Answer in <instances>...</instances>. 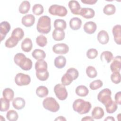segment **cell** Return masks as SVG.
I'll list each match as a JSON object with an SVG mask.
<instances>
[{
    "label": "cell",
    "mask_w": 121,
    "mask_h": 121,
    "mask_svg": "<svg viewBox=\"0 0 121 121\" xmlns=\"http://www.w3.org/2000/svg\"><path fill=\"white\" fill-rule=\"evenodd\" d=\"M48 11L52 15L59 17H65L68 13L67 9L65 7L57 4L51 5L49 8Z\"/></svg>",
    "instance_id": "5b68a950"
},
{
    "label": "cell",
    "mask_w": 121,
    "mask_h": 121,
    "mask_svg": "<svg viewBox=\"0 0 121 121\" xmlns=\"http://www.w3.org/2000/svg\"><path fill=\"white\" fill-rule=\"evenodd\" d=\"M111 79L115 84H118L121 82V74L120 72L112 73L111 75Z\"/></svg>",
    "instance_id": "f6af8a7d"
},
{
    "label": "cell",
    "mask_w": 121,
    "mask_h": 121,
    "mask_svg": "<svg viewBox=\"0 0 121 121\" xmlns=\"http://www.w3.org/2000/svg\"><path fill=\"white\" fill-rule=\"evenodd\" d=\"M17 112L13 110L9 111L6 114V118L9 121H16L18 119Z\"/></svg>",
    "instance_id": "8d00e7d4"
},
{
    "label": "cell",
    "mask_w": 121,
    "mask_h": 121,
    "mask_svg": "<svg viewBox=\"0 0 121 121\" xmlns=\"http://www.w3.org/2000/svg\"><path fill=\"white\" fill-rule=\"evenodd\" d=\"M36 71H43L47 70V63L43 60H37L35 66Z\"/></svg>",
    "instance_id": "cb8c5ba5"
},
{
    "label": "cell",
    "mask_w": 121,
    "mask_h": 121,
    "mask_svg": "<svg viewBox=\"0 0 121 121\" xmlns=\"http://www.w3.org/2000/svg\"><path fill=\"white\" fill-rule=\"evenodd\" d=\"M97 0H81V2L86 4L93 5L96 3Z\"/></svg>",
    "instance_id": "c3c4849f"
},
{
    "label": "cell",
    "mask_w": 121,
    "mask_h": 121,
    "mask_svg": "<svg viewBox=\"0 0 121 121\" xmlns=\"http://www.w3.org/2000/svg\"><path fill=\"white\" fill-rule=\"evenodd\" d=\"M22 50L25 52H29L32 49L33 43L31 39L26 38L22 41L21 45Z\"/></svg>",
    "instance_id": "d6986e66"
},
{
    "label": "cell",
    "mask_w": 121,
    "mask_h": 121,
    "mask_svg": "<svg viewBox=\"0 0 121 121\" xmlns=\"http://www.w3.org/2000/svg\"><path fill=\"white\" fill-rule=\"evenodd\" d=\"M0 121H5V119L4 118H3V117L1 116V115H0Z\"/></svg>",
    "instance_id": "f5cc1de1"
},
{
    "label": "cell",
    "mask_w": 121,
    "mask_h": 121,
    "mask_svg": "<svg viewBox=\"0 0 121 121\" xmlns=\"http://www.w3.org/2000/svg\"><path fill=\"white\" fill-rule=\"evenodd\" d=\"M15 82L18 86H26L30 83L31 78L28 75L19 73L15 77Z\"/></svg>",
    "instance_id": "ba28073f"
},
{
    "label": "cell",
    "mask_w": 121,
    "mask_h": 121,
    "mask_svg": "<svg viewBox=\"0 0 121 121\" xmlns=\"http://www.w3.org/2000/svg\"><path fill=\"white\" fill-rule=\"evenodd\" d=\"M66 73L70 75L73 78L74 80H76L78 78V75H79L78 70L74 68H71L67 70Z\"/></svg>",
    "instance_id": "bcb514c9"
},
{
    "label": "cell",
    "mask_w": 121,
    "mask_h": 121,
    "mask_svg": "<svg viewBox=\"0 0 121 121\" xmlns=\"http://www.w3.org/2000/svg\"><path fill=\"white\" fill-rule=\"evenodd\" d=\"M121 68V59L120 56H117L113 59L110 65V69L112 73L120 72Z\"/></svg>",
    "instance_id": "8fae6325"
},
{
    "label": "cell",
    "mask_w": 121,
    "mask_h": 121,
    "mask_svg": "<svg viewBox=\"0 0 121 121\" xmlns=\"http://www.w3.org/2000/svg\"><path fill=\"white\" fill-rule=\"evenodd\" d=\"M79 15L85 18L89 19L94 17L95 15V12L91 8H83L81 9Z\"/></svg>",
    "instance_id": "9a60e30c"
},
{
    "label": "cell",
    "mask_w": 121,
    "mask_h": 121,
    "mask_svg": "<svg viewBox=\"0 0 121 121\" xmlns=\"http://www.w3.org/2000/svg\"><path fill=\"white\" fill-rule=\"evenodd\" d=\"M104 121H115L114 118L112 116H108L106 118L104 119Z\"/></svg>",
    "instance_id": "816d5d0a"
},
{
    "label": "cell",
    "mask_w": 121,
    "mask_h": 121,
    "mask_svg": "<svg viewBox=\"0 0 121 121\" xmlns=\"http://www.w3.org/2000/svg\"><path fill=\"white\" fill-rule=\"evenodd\" d=\"M92 116L95 119H100L104 116V110L100 107H95L92 111Z\"/></svg>",
    "instance_id": "603a6c76"
},
{
    "label": "cell",
    "mask_w": 121,
    "mask_h": 121,
    "mask_svg": "<svg viewBox=\"0 0 121 121\" xmlns=\"http://www.w3.org/2000/svg\"><path fill=\"white\" fill-rule=\"evenodd\" d=\"M43 6L40 4H35L32 8L33 13L37 16L40 15L42 14L43 12Z\"/></svg>",
    "instance_id": "60d3db41"
},
{
    "label": "cell",
    "mask_w": 121,
    "mask_h": 121,
    "mask_svg": "<svg viewBox=\"0 0 121 121\" xmlns=\"http://www.w3.org/2000/svg\"><path fill=\"white\" fill-rule=\"evenodd\" d=\"M2 95L3 97L5 98L9 101H11L14 98V91L10 88H6L3 90L2 92Z\"/></svg>",
    "instance_id": "1f68e13d"
},
{
    "label": "cell",
    "mask_w": 121,
    "mask_h": 121,
    "mask_svg": "<svg viewBox=\"0 0 121 121\" xmlns=\"http://www.w3.org/2000/svg\"><path fill=\"white\" fill-rule=\"evenodd\" d=\"M36 43L40 47H44L47 43V38L43 35H40L36 37Z\"/></svg>",
    "instance_id": "ab89813d"
},
{
    "label": "cell",
    "mask_w": 121,
    "mask_h": 121,
    "mask_svg": "<svg viewBox=\"0 0 121 121\" xmlns=\"http://www.w3.org/2000/svg\"><path fill=\"white\" fill-rule=\"evenodd\" d=\"M112 92L110 89L104 88L97 95V99L104 105L112 101Z\"/></svg>",
    "instance_id": "8992f818"
},
{
    "label": "cell",
    "mask_w": 121,
    "mask_h": 121,
    "mask_svg": "<svg viewBox=\"0 0 121 121\" xmlns=\"http://www.w3.org/2000/svg\"><path fill=\"white\" fill-rule=\"evenodd\" d=\"M26 104L25 100L21 97H16L12 102V105L14 108L17 110H21L24 108Z\"/></svg>",
    "instance_id": "7402d4cb"
},
{
    "label": "cell",
    "mask_w": 121,
    "mask_h": 121,
    "mask_svg": "<svg viewBox=\"0 0 121 121\" xmlns=\"http://www.w3.org/2000/svg\"><path fill=\"white\" fill-rule=\"evenodd\" d=\"M112 34L114 36L115 42L120 45L121 44V26L120 25H116L112 28Z\"/></svg>",
    "instance_id": "7c38bea8"
},
{
    "label": "cell",
    "mask_w": 121,
    "mask_h": 121,
    "mask_svg": "<svg viewBox=\"0 0 121 121\" xmlns=\"http://www.w3.org/2000/svg\"><path fill=\"white\" fill-rule=\"evenodd\" d=\"M54 92L56 96L60 100L66 99L68 96V92L65 86L58 84L54 87Z\"/></svg>",
    "instance_id": "52a82bcc"
},
{
    "label": "cell",
    "mask_w": 121,
    "mask_h": 121,
    "mask_svg": "<svg viewBox=\"0 0 121 121\" xmlns=\"http://www.w3.org/2000/svg\"><path fill=\"white\" fill-rule=\"evenodd\" d=\"M55 121H66V119L62 116H60L55 119Z\"/></svg>",
    "instance_id": "f907efd6"
},
{
    "label": "cell",
    "mask_w": 121,
    "mask_h": 121,
    "mask_svg": "<svg viewBox=\"0 0 121 121\" xmlns=\"http://www.w3.org/2000/svg\"><path fill=\"white\" fill-rule=\"evenodd\" d=\"M82 21L77 17H74L70 19L69 21V26L73 30H78L81 26Z\"/></svg>",
    "instance_id": "ac0fdd59"
},
{
    "label": "cell",
    "mask_w": 121,
    "mask_h": 121,
    "mask_svg": "<svg viewBox=\"0 0 121 121\" xmlns=\"http://www.w3.org/2000/svg\"><path fill=\"white\" fill-rule=\"evenodd\" d=\"M22 24L26 27L32 26L35 23V17L32 14H27L22 18Z\"/></svg>",
    "instance_id": "5bb4252c"
},
{
    "label": "cell",
    "mask_w": 121,
    "mask_h": 121,
    "mask_svg": "<svg viewBox=\"0 0 121 121\" xmlns=\"http://www.w3.org/2000/svg\"><path fill=\"white\" fill-rule=\"evenodd\" d=\"M91 104L89 102L85 101L81 99L75 100L72 104L74 111L80 114L88 113L91 109Z\"/></svg>",
    "instance_id": "7a4b0ae2"
},
{
    "label": "cell",
    "mask_w": 121,
    "mask_h": 121,
    "mask_svg": "<svg viewBox=\"0 0 121 121\" xmlns=\"http://www.w3.org/2000/svg\"><path fill=\"white\" fill-rule=\"evenodd\" d=\"M18 40L16 37L11 36L5 42V46L9 48H11L16 46L18 42Z\"/></svg>",
    "instance_id": "4dcf8cb0"
},
{
    "label": "cell",
    "mask_w": 121,
    "mask_h": 121,
    "mask_svg": "<svg viewBox=\"0 0 121 121\" xmlns=\"http://www.w3.org/2000/svg\"><path fill=\"white\" fill-rule=\"evenodd\" d=\"M30 6V3L28 1L24 0L20 4L18 8V11L21 14H26L29 11Z\"/></svg>",
    "instance_id": "484cf974"
},
{
    "label": "cell",
    "mask_w": 121,
    "mask_h": 121,
    "mask_svg": "<svg viewBox=\"0 0 121 121\" xmlns=\"http://www.w3.org/2000/svg\"><path fill=\"white\" fill-rule=\"evenodd\" d=\"M1 101V112H6L9 108V101L5 98L1 97L0 98Z\"/></svg>",
    "instance_id": "b9f144b4"
},
{
    "label": "cell",
    "mask_w": 121,
    "mask_h": 121,
    "mask_svg": "<svg viewBox=\"0 0 121 121\" xmlns=\"http://www.w3.org/2000/svg\"><path fill=\"white\" fill-rule=\"evenodd\" d=\"M53 26L55 29H60L64 30L66 28L67 24L66 22L63 19H57L54 20Z\"/></svg>",
    "instance_id": "836d02e7"
},
{
    "label": "cell",
    "mask_w": 121,
    "mask_h": 121,
    "mask_svg": "<svg viewBox=\"0 0 121 121\" xmlns=\"http://www.w3.org/2000/svg\"><path fill=\"white\" fill-rule=\"evenodd\" d=\"M69 7L71 13L74 15H79L81 7L77 0H70L68 3Z\"/></svg>",
    "instance_id": "4fadbf2b"
},
{
    "label": "cell",
    "mask_w": 121,
    "mask_h": 121,
    "mask_svg": "<svg viewBox=\"0 0 121 121\" xmlns=\"http://www.w3.org/2000/svg\"><path fill=\"white\" fill-rule=\"evenodd\" d=\"M52 51L56 54H66L69 51V47L64 43H57L52 47Z\"/></svg>",
    "instance_id": "9c48e42d"
},
{
    "label": "cell",
    "mask_w": 121,
    "mask_h": 121,
    "mask_svg": "<svg viewBox=\"0 0 121 121\" xmlns=\"http://www.w3.org/2000/svg\"><path fill=\"white\" fill-rule=\"evenodd\" d=\"M98 55L97 51L94 48H91L88 50L86 52V56L88 59H94Z\"/></svg>",
    "instance_id": "ee69618b"
},
{
    "label": "cell",
    "mask_w": 121,
    "mask_h": 121,
    "mask_svg": "<svg viewBox=\"0 0 121 121\" xmlns=\"http://www.w3.org/2000/svg\"><path fill=\"white\" fill-rule=\"evenodd\" d=\"M115 102L117 103V104H118L119 105H121V91H119L116 93L114 96Z\"/></svg>",
    "instance_id": "7dc6e473"
},
{
    "label": "cell",
    "mask_w": 121,
    "mask_h": 121,
    "mask_svg": "<svg viewBox=\"0 0 121 121\" xmlns=\"http://www.w3.org/2000/svg\"><path fill=\"white\" fill-rule=\"evenodd\" d=\"M10 25L6 21H2L0 24V41H2L4 39L7 34L10 30Z\"/></svg>",
    "instance_id": "30bf717a"
},
{
    "label": "cell",
    "mask_w": 121,
    "mask_h": 121,
    "mask_svg": "<svg viewBox=\"0 0 121 121\" xmlns=\"http://www.w3.org/2000/svg\"><path fill=\"white\" fill-rule=\"evenodd\" d=\"M113 54L110 51H104L102 52L100 55V59L102 61L105 60L107 63L110 62L113 59Z\"/></svg>",
    "instance_id": "f546056e"
},
{
    "label": "cell",
    "mask_w": 121,
    "mask_h": 121,
    "mask_svg": "<svg viewBox=\"0 0 121 121\" xmlns=\"http://www.w3.org/2000/svg\"><path fill=\"white\" fill-rule=\"evenodd\" d=\"M97 40L102 44L107 43L109 40V36L108 33L104 30L100 31L97 34Z\"/></svg>",
    "instance_id": "e0dca14e"
},
{
    "label": "cell",
    "mask_w": 121,
    "mask_h": 121,
    "mask_svg": "<svg viewBox=\"0 0 121 121\" xmlns=\"http://www.w3.org/2000/svg\"><path fill=\"white\" fill-rule=\"evenodd\" d=\"M36 76L39 80L45 81L48 78L49 73L47 70L43 71H36Z\"/></svg>",
    "instance_id": "74e56055"
},
{
    "label": "cell",
    "mask_w": 121,
    "mask_h": 121,
    "mask_svg": "<svg viewBox=\"0 0 121 121\" xmlns=\"http://www.w3.org/2000/svg\"><path fill=\"white\" fill-rule=\"evenodd\" d=\"M43 105L46 110L53 112H57L60 109L59 104L52 97H48L45 98L43 102Z\"/></svg>",
    "instance_id": "277c9868"
},
{
    "label": "cell",
    "mask_w": 121,
    "mask_h": 121,
    "mask_svg": "<svg viewBox=\"0 0 121 121\" xmlns=\"http://www.w3.org/2000/svg\"><path fill=\"white\" fill-rule=\"evenodd\" d=\"M65 34L63 30L60 29H55L52 34L53 39L57 41L63 40L65 38Z\"/></svg>",
    "instance_id": "ffe728a7"
},
{
    "label": "cell",
    "mask_w": 121,
    "mask_h": 121,
    "mask_svg": "<svg viewBox=\"0 0 121 121\" xmlns=\"http://www.w3.org/2000/svg\"><path fill=\"white\" fill-rule=\"evenodd\" d=\"M11 36L17 38L19 41L21 40L24 36V32L23 29L20 27H17L13 30L12 32Z\"/></svg>",
    "instance_id": "e575fe53"
},
{
    "label": "cell",
    "mask_w": 121,
    "mask_h": 121,
    "mask_svg": "<svg viewBox=\"0 0 121 121\" xmlns=\"http://www.w3.org/2000/svg\"><path fill=\"white\" fill-rule=\"evenodd\" d=\"M84 30L88 34H93L97 28L96 24L93 21H88L86 22L84 25Z\"/></svg>",
    "instance_id": "2e32d148"
},
{
    "label": "cell",
    "mask_w": 121,
    "mask_h": 121,
    "mask_svg": "<svg viewBox=\"0 0 121 121\" xmlns=\"http://www.w3.org/2000/svg\"><path fill=\"white\" fill-rule=\"evenodd\" d=\"M36 29L40 33L48 34L51 29L50 17L47 16H43L40 17L37 24Z\"/></svg>",
    "instance_id": "3957f363"
},
{
    "label": "cell",
    "mask_w": 121,
    "mask_h": 121,
    "mask_svg": "<svg viewBox=\"0 0 121 121\" xmlns=\"http://www.w3.org/2000/svg\"><path fill=\"white\" fill-rule=\"evenodd\" d=\"M86 74L90 78H95L96 77L97 73L95 68L92 66H89L86 69Z\"/></svg>",
    "instance_id": "f35d334b"
},
{
    "label": "cell",
    "mask_w": 121,
    "mask_h": 121,
    "mask_svg": "<svg viewBox=\"0 0 121 121\" xmlns=\"http://www.w3.org/2000/svg\"><path fill=\"white\" fill-rule=\"evenodd\" d=\"M103 85V82L101 80H95L92 81L90 84L89 87L91 90H95L101 87Z\"/></svg>",
    "instance_id": "7bdbcfd3"
},
{
    "label": "cell",
    "mask_w": 121,
    "mask_h": 121,
    "mask_svg": "<svg viewBox=\"0 0 121 121\" xmlns=\"http://www.w3.org/2000/svg\"><path fill=\"white\" fill-rule=\"evenodd\" d=\"M75 92L78 95L81 97H84L88 95L89 90L85 86L80 85L77 87Z\"/></svg>",
    "instance_id": "d4e9b609"
},
{
    "label": "cell",
    "mask_w": 121,
    "mask_h": 121,
    "mask_svg": "<svg viewBox=\"0 0 121 121\" xmlns=\"http://www.w3.org/2000/svg\"><path fill=\"white\" fill-rule=\"evenodd\" d=\"M49 93L48 88L44 86H38L36 90V94L37 95L40 97L43 98L46 96Z\"/></svg>",
    "instance_id": "83f0119b"
},
{
    "label": "cell",
    "mask_w": 121,
    "mask_h": 121,
    "mask_svg": "<svg viewBox=\"0 0 121 121\" xmlns=\"http://www.w3.org/2000/svg\"><path fill=\"white\" fill-rule=\"evenodd\" d=\"M15 64L24 70H29L32 68L33 63L31 59L26 58L22 53H17L14 58Z\"/></svg>",
    "instance_id": "6da1fadb"
},
{
    "label": "cell",
    "mask_w": 121,
    "mask_h": 121,
    "mask_svg": "<svg viewBox=\"0 0 121 121\" xmlns=\"http://www.w3.org/2000/svg\"><path fill=\"white\" fill-rule=\"evenodd\" d=\"M105 107L107 112L109 113H112L114 112L118 108L117 103L112 100L106 104Z\"/></svg>",
    "instance_id": "f1b7e54d"
},
{
    "label": "cell",
    "mask_w": 121,
    "mask_h": 121,
    "mask_svg": "<svg viewBox=\"0 0 121 121\" xmlns=\"http://www.w3.org/2000/svg\"><path fill=\"white\" fill-rule=\"evenodd\" d=\"M116 11L115 6L111 4L106 5L103 9V12L106 15L109 16L113 15Z\"/></svg>",
    "instance_id": "d6a6232c"
},
{
    "label": "cell",
    "mask_w": 121,
    "mask_h": 121,
    "mask_svg": "<svg viewBox=\"0 0 121 121\" xmlns=\"http://www.w3.org/2000/svg\"><path fill=\"white\" fill-rule=\"evenodd\" d=\"M82 121H94V119L90 116H85L81 119Z\"/></svg>",
    "instance_id": "681fc988"
},
{
    "label": "cell",
    "mask_w": 121,
    "mask_h": 121,
    "mask_svg": "<svg viewBox=\"0 0 121 121\" xmlns=\"http://www.w3.org/2000/svg\"><path fill=\"white\" fill-rule=\"evenodd\" d=\"M54 64L57 68L62 69L64 68L66 65V59L63 56H58L55 58Z\"/></svg>",
    "instance_id": "44dd1931"
},
{
    "label": "cell",
    "mask_w": 121,
    "mask_h": 121,
    "mask_svg": "<svg viewBox=\"0 0 121 121\" xmlns=\"http://www.w3.org/2000/svg\"><path fill=\"white\" fill-rule=\"evenodd\" d=\"M32 55L33 58L37 60H43L46 57V54L44 51L38 49L34 50L32 53Z\"/></svg>",
    "instance_id": "4316f807"
},
{
    "label": "cell",
    "mask_w": 121,
    "mask_h": 121,
    "mask_svg": "<svg viewBox=\"0 0 121 121\" xmlns=\"http://www.w3.org/2000/svg\"><path fill=\"white\" fill-rule=\"evenodd\" d=\"M73 80L72 76L67 73H66L63 75L61 79L62 84L65 86L69 85Z\"/></svg>",
    "instance_id": "d590c367"
}]
</instances>
